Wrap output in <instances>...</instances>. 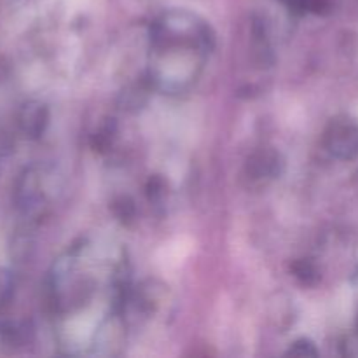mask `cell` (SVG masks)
I'll list each match as a JSON object with an SVG mask.
<instances>
[{
  "instance_id": "cell-1",
  "label": "cell",
  "mask_w": 358,
  "mask_h": 358,
  "mask_svg": "<svg viewBox=\"0 0 358 358\" xmlns=\"http://www.w3.org/2000/svg\"><path fill=\"white\" fill-rule=\"evenodd\" d=\"M215 45L212 27L187 9H170L150 27L149 79L154 90L180 94L191 90Z\"/></svg>"
},
{
  "instance_id": "cell-2",
  "label": "cell",
  "mask_w": 358,
  "mask_h": 358,
  "mask_svg": "<svg viewBox=\"0 0 358 358\" xmlns=\"http://www.w3.org/2000/svg\"><path fill=\"white\" fill-rule=\"evenodd\" d=\"M324 145L338 159H353L358 154V124L346 115L334 117L324 131Z\"/></svg>"
},
{
  "instance_id": "cell-3",
  "label": "cell",
  "mask_w": 358,
  "mask_h": 358,
  "mask_svg": "<svg viewBox=\"0 0 358 358\" xmlns=\"http://www.w3.org/2000/svg\"><path fill=\"white\" fill-rule=\"evenodd\" d=\"M41 177L37 168H27L17 180L16 203L23 213H34L44 205L45 194Z\"/></svg>"
},
{
  "instance_id": "cell-4",
  "label": "cell",
  "mask_w": 358,
  "mask_h": 358,
  "mask_svg": "<svg viewBox=\"0 0 358 358\" xmlns=\"http://www.w3.org/2000/svg\"><path fill=\"white\" fill-rule=\"evenodd\" d=\"M285 168V159L282 154L273 147L257 149L247 159V173L257 180H271L278 178Z\"/></svg>"
},
{
  "instance_id": "cell-5",
  "label": "cell",
  "mask_w": 358,
  "mask_h": 358,
  "mask_svg": "<svg viewBox=\"0 0 358 358\" xmlns=\"http://www.w3.org/2000/svg\"><path fill=\"white\" fill-rule=\"evenodd\" d=\"M49 124V108L42 101H27L17 114V126L28 138H41Z\"/></svg>"
},
{
  "instance_id": "cell-6",
  "label": "cell",
  "mask_w": 358,
  "mask_h": 358,
  "mask_svg": "<svg viewBox=\"0 0 358 358\" xmlns=\"http://www.w3.org/2000/svg\"><path fill=\"white\" fill-rule=\"evenodd\" d=\"M292 273L303 285L308 287L317 285V282L320 280V271L310 259H301V261L294 262Z\"/></svg>"
},
{
  "instance_id": "cell-7",
  "label": "cell",
  "mask_w": 358,
  "mask_h": 358,
  "mask_svg": "<svg viewBox=\"0 0 358 358\" xmlns=\"http://www.w3.org/2000/svg\"><path fill=\"white\" fill-rule=\"evenodd\" d=\"M152 87V86H149ZM145 86H131L122 93V108L126 110H138L143 103L147 101V90Z\"/></svg>"
},
{
  "instance_id": "cell-8",
  "label": "cell",
  "mask_w": 358,
  "mask_h": 358,
  "mask_svg": "<svg viewBox=\"0 0 358 358\" xmlns=\"http://www.w3.org/2000/svg\"><path fill=\"white\" fill-rule=\"evenodd\" d=\"M294 3L296 9L304 10V13H315V14H324L331 9L332 0H292L290 6Z\"/></svg>"
},
{
  "instance_id": "cell-9",
  "label": "cell",
  "mask_w": 358,
  "mask_h": 358,
  "mask_svg": "<svg viewBox=\"0 0 358 358\" xmlns=\"http://www.w3.org/2000/svg\"><path fill=\"white\" fill-rule=\"evenodd\" d=\"M112 210H114L115 217H117L119 220H122V222H129V220H133V217H135V203L131 201L129 198H119L117 201H114V205H112Z\"/></svg>"
},
{
  "instance_id": "cell-10",
  "label": "cell",
  "mask_w": 358,
  "mask_h": 358,
  "mask_svg": "<svg viewBox=\"0 0 358 358\" xmlns=\"http://www.w3.org/2000/svg\"><path fill=\"white\" fill-rule=\"evenodd\" d=\"M287 355H294V357H317L318 355V350L315 348L313 343L310 339L303 338V339H297L296 343H292L287 352Z\"/></svg>"
},
{
  "instance_id": "cell-11",
  "label": "cell",
  "mask_w": 358,
  "mask_h": 358,
  "mask_svg": "<svg viewBox=\"0 0 358 358\" xmlns=\"http://www.w3.org/2000/svg\"><path fill=\"white\" fill-rule=\"evenodd\" d=\"M13 276L6 271V269L0 268V308L10 299V294H13Z\"/></svg>"
},
{
  "instance_id": "cell-12",
  "label": "cell",
  "mask_w": 358,
  "mask_h": 358,
  "mask_svg": "<svg viewBox=\"0 0 358 358\" xmlns=\"http://www.w3.org/2000/svg\"><path fill=\"white\" fill-rule=\"evenodd\" d=\"M166 191V182L161 177H154L149 180V187H147V194H149L150 201H159Z\"/></svg>"
}]
</instances>
